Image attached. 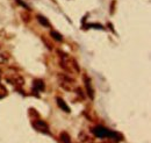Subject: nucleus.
<instances>
[{"label":"nucleus","mask_w":151,"mask_h":143,"mask_svg":"<svg viewBox=\"0 0 151 143\" xmlns=\"http://www.w3.org/2000/svg\"><path fill=\"white\" fill-rule=\"evenodd\" d=\"M59 54V58H60V66L68 72H71V73H78L79 72V66L77 64L75 59H72L69 55L64 54V53H60L58 51Z\"/></svg>","instance_id":"nucleus-1"},{"label":"nucleus","mask_w":151,"mask_h":143,"mask_svg":"<svg viewBox=\"0 0 151 143\" xmlns=\"http://www.w3.org/2000/svg\"><path fill=\"white\" fill-rule=\"evenodd\" d=\"M92 133L94 134L96 137H99V139H106V137H108V139H112V140H115V141H119L117 140L119 135L116 133H114V131L107 129V128H105V127H102V126H96V127H94L92 129Z\"/></svg>","instance_id":"nucleus-2"},{"label":"nucleus","mask_w":151,"mask_h":143,"mask_svg":"<svg viewBox=\"0 0 151 143\" xmlns=\"http://www.w3.org/2000/svg\"><path fill=\"white\" fill-rule=\"evenodd\" d=\"M58 80H59V85L63 89L68 90V91H71V90L73 89L75 80L71 77H68L66 74H59L58 76Z\"/></svg>","instance_id":"nucleus-3"},{"label":"nucleus","mask_w":151,"mask_h":143,"mask_svg":"<svg viewBox=\"0 0 151 143\" xmlns=\"http://www.w3.org/2000/svg\"><path fill=\"white\" fill-rule=\"evenodd\" d=\"M32 126L40 133H44V134H49V126L47 125V122H44L43 120H34L32 122Z\"/></svg>","instance_id":"nucleus-4"},{"label":"nucleus","mask_w":151,"mask_h":143,"mask_svg":"<svg viewBox=\"0 0 151 143\" xmlns=\"http://www.w3.org/2000/svg\"><path fill=\"white\" fill-rule=\"evenodd\" d=\"M7 80L12 84V85H15V86H22L23 84H24V80H23V78L19 76V74H11L8 78H7Z\"/></svg>","instance_id":"nucleus-5"},{"label":"nucleus","mask_w":151,"mask_h":143,"mask_svg":"<svg viewBox=\"0 0 151 143\" xmlns=\"http://www.w3.org/2000/svg\"><path fill=\"white\" fill-rule=\"evenodd\" d=\"M84 82H85V86H86V90H87V94L91 99L94 98V90L92 87V84H91V79L86 76H84Z\"/></svg>","instance_id":"nucleus-6"},{"label":"nucleus","mask_w":151,"mask_h":143,"mask_svg":"<svg viewBox=\"0 0 151 143\" xmlns=\"http://www.w3.org/2000/svg\"><path fill=\"white\" fill-rule=\"evenodd\" d=\"M33 87H34L35 91H37V92L44 91V89H45L44 82H43L42 79H35V80L33 82Z\"/></svg>","instance_id":"nucleus-7"},{"label":"nucleus","mask_w":151,"mask_h":143,"mask_svg":"<svg viewBox=\"0 0 151 143\" xmlns=\"http://www.w3.org/2000/svg\"><path fill=\"white\" fill-rule=\"evenodd\" d=\"M56 101H57V105H58V107L60 108L62 110H64L65 113H70V108L69 106L65 104V101L62 99V98H59V97H57L56 98Z\"/></svg>","instance_id":"nucleus-8"},{"label":"nucleus","mask_w":151,"mask_h":143,"mask_svg":"<svg viewBox=\"0 0 151 143\" xmlns=\"http://www.w3.org/2000/svg\"><path fill=\"white\" fill-rule=\"evenodd\" d=\"M59 139H60V142H62V143H72V142H71V137H70V135H69L66 131L60 133Z\"/></svg>","instance_id":"nucleus-9"},{"label":"nucleus","mask_w":151,"mask_h":143,"mask_svg":"<svg viewBox=\"0 0 151 143\" xmlns=\"http://www.w3.org/2000/svg\"><path fill=\"white\" fill-rule=\"evenodd\" d=\"M8 58H9V56H8V54H7L6 51L0 50V64L6 63V62L8 61Z\"/></svg>","instance_id":"nucleus-10"},{"label":"nucleus","mask_w":151,"mask_h":143,"mask_svg":"<svg viewBox=\"0 0 151 143\" xmlns=\"http://www.w3.org/2000/svg\"><path fill=\"white\" fill-rule=\"evenodd\" d=\"M37 21L42 25V26H44V27H50L49 21L44 18V17H42V15H37Z\"/></svg>","instance_id":"nucleus-11"},{"label":"nucleus","mask_w":151,"mask_h":143,"mask_svg":"<svg viewBox=\"0 0 151 143\" xmlns=\"http://www.w3.org/2000/svg\"><path fill=\"white\" fill-rule=\"evenodd\" d=\"M50 35L52 36L54 40H56V41H58V42L63 41V36L60 35L58 32H56V30H51V32H50Z\"/></svg>","instance_id":"nucleus-12"},{"label":"nucleus","mask_w":151,"mask_h":143,"mask_svg":"<svg viewBox=\"0 0 151 143\" xmlns=\"http://www.w3.org/2000/svg\"><path fill=\"white\" fill-rule=\"evenodd\" d=\"M7 94H8V91H7V89L5 87V85L0 84V99L5 98Z\"/></svg>","instance_id":"nucleus-13"},{"label":"nucleus","mask_w":151,"mask_h":143,"mask_svg":"<svg viewBox=\"0 0 151 143\" xmlns=\"http://www.w3.org/2000/svg\"><path fill=\"white\" fill-rule=\"evenodd\" d=\"M0 78H1V70H0Z\"/></svg>","instance_id":"nucleus-14"}]
</instances>
